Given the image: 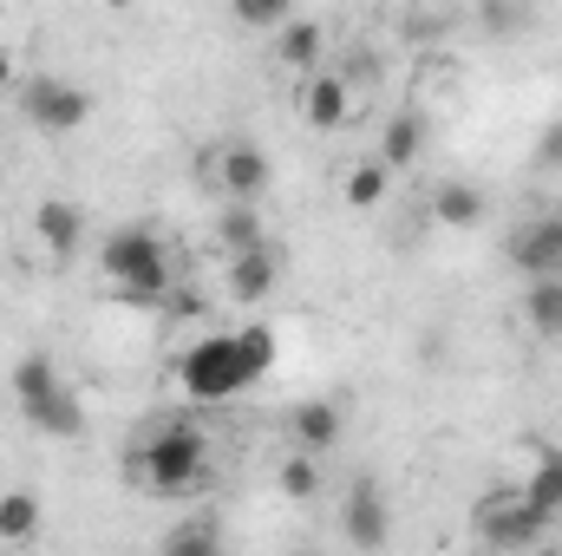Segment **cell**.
<instances>
[{"mask_svg":"<svg viewBox=\"0 0 562 556\" xmlns=\"http://www.w3.org/2000/svg\"><path fill=\"white\" fill-rule=\"evenodd\" d=\"M132 471H138L157 498H190V491L203 485V471H210V438H203L190 419H164V425L138 445Z\"/></svg>","mask_w":562,"mask_h":556,"instance_id":"1","label":"cell"},{"mask_svg":"<svg viewBox=\"0 0 562 556\" xmlns=\"http://www.w3.org/2000/svg\"><path fill=\"white\" fill-rule=\"evenodd\" d=\"M177 387H183L190 400H236V393L262 387V374H256L243 334H203V341L183 347V360H177Z\"/></svg>","mask_w":562,"mask_h":556,"instance_id":"2","label":"cell"},{"mask_svg":"<svg viewBox=\"0 0 562 556\" xmlns=\"http://www.w3.org/2000/svg\"><path fill=\"white\" fill-rule=\"evenodd\" d=\"M99 263H105V276L119 288V301H132V308H157L170 294V263H164V243L150 230H119L99 249Z\"/></svg>","mask_w":562,"mask_h":556,"instance_id":"3","label":"cell"},{"mask_svg":"<svg viewBox=\"0 0 562 556\" xmlns=\"http://www.w3.org/2000/svg\"><path fill=\"white\" fill-rule=\"evenodd\" d=\"M20 112H26L33 132H46V138H72V132L92 119V92L72 86V79L33 73V79H20Z\"/></svg>","mask_w":562,"mask_h":556,"instance_id":"4","label":"cell"},{"mask_svg":"<svg viewBox=\"0 0 562 556\" xmlns=\"http://www.w3.org/2000/svg\"><path fill=\"white\" fill-rule=\"evenodd\" d=\"M471 524H477V537H484L491 551H530V544H543V531H550V518L530 511L524 485H517V491H484L477 511H471Z\"/></svg>","mask_w":562,"mask_h":556,"instance_id":"5","label":"cell"},{"mask_svg":"<svg viewBox=\"0 0 562 556\" xmlns=\"http://www.w3.org/2000/svg\"><path fill=\"white\" fill-rule=\"evenodd\" d=\"M340 531H347L353 551H386V544H393V511H386V491H380L373 471H353V478H347Z\"/></svg>","mask_w":562,"mask_h":556,"instance_id":"6","label":"cell"},{"mask_svg":"<svg viewBox=\"0 0 562 556\" xmlns=\"http://www.w3.org/2000/svg\"><path fill=\"white\" fill-rule=\"evenodd\" d=\"M504 256L510 269L530 276H562V210H543V216H524L510 236H504Z\"/></svg>","mask_w":562,"mask_h":556,"instance_id":"7","label":"cell"},{"mask_svg":"<svg viewBox=\"0 0 562 556\" xmlns=\"http://www.w3.org/2000/svg\"><path fill=\"white\" fill-rule=\"evenodd\" d=\"M269 184H276V164H269L262 144H243V138L223 144V157H216V190H223L229 203H262Z\"/></svg>","mask_w":562,"mask_h":556,"instance_id":"8","label":"cell"},{"mask_svg":"<svg viewBox=\"0 0 562 556\" xmlns=\"http://www.w3.org/2000/svg\"><path fill=\"white\" fill-rule=\"evenodd\" d=\"M288 438L321 458V452H334V445L347 438V413H340L334 400H301V407L288 413Z\"/></svg>","mask_w":562,"mask_h":556,"instance_id":"9","label":"cell"},{"mask_svg":"<svg viewBox=\"0 0 562 556\" xmlns=\"http://www.w3.org/2000/svg\"><path fill=\"white\" fill-rule=\"evenodd\" d=\"M223 281H229V301H262V294L281 281L276 243H262V249H236L229 269H223Z\"/></svg>","mask_w":562,"mask_h":556,"instance_id":"10","label":"cell"},{"mask_svg":"<svg viewBox=\"0 0 562 556\" xmlns=\"http://www.w3.org/2000/svg\"><path fill=\"white\" fill-rule=\"evenodd\" d=\"M431 223H438V230H477V223H484V190L464 184V177H445V184L431 190Z\"/></svg>","mask_w":562,"mask_h":556,"instance_id":"11","label":"cell"},{"mask_svg":"<svg viewBox=\"0 0 562 556\" xmlns=\"http://www.w3.org/2000/svg\"><path fill=\"white\" fill-rule=\"evenodd\" d=\"M33 230H40V243H46L53 256H72V249H79V236H86V216H79V203L46 197V203L33 210Z\"/></svg>","mask_w":562,"mask_h":556,"instance_id":"12","label":"cell"},{"mask_svg":"<svg viewBox=\"0 0 562 556\" xmlns=\"http://www.w3.org/2000/svg\"><path fill=\"white\" fill-rule=\"evenodd\" d=\"M321 53H327V40H321V26L314 20H281L276 26V59L288 66V73H314L321 66Z\"/></svg>","mask_w":562,"mask_h":556,"instance_id":"13","label":"cell"},{"mask_svg":"<svg viewBox=\"0 0 562 556\" xmlns=\"http://www.w3.org/2000/svg\"><path fill=\"white\" fill-rule=\"evenodd\" d=\"M301 119H307L314 132H340V125H347V86L327 79V73H314V79L301 86Z\"/></svg>","mask_w":562,"mask_h":556,"instance_id":"14","label":"cell"},{"mask_svg":"<svg viewBox=\"0 0 562 556\" xmlns=\"http://www.w3.org/2000/svg\"><path fill=\"white\" fill-rule=\"evenodd\" d=\"M53 393H66L53 354H20V360H13V400H20V413H33V407L53 400Z\"/></svg>","mask_w":562,"mask_h":556,"instance_id":"15","label":"cell"},{"mask_svg":"<svg viewBox=\"0 0 562 556\" xmlns=\"http://www.w3.org/2000/svg\"><path fill=\"white\" fill-rule=\"evenodd\" d=\"M419 151H425V119L419 112H393V119H386V138H380V164L400 177V170L419 164Z\"/></svg>","mask_w":562,"mask_h":556,"instance_id":"16","label":"cell"},{"mask_svg":"<svg viewBox=\"0 0 562 556\" xmlns=\"http://www.w3.org/2000/svg\"><path fill=\"white\" fill-rule=\"evenodd\" d=\"M524 321L543 341H562V276H530V288H524Z\"/></svg>","mask_w":562,"mask_h":556,"instance_id":"17","label":"cell"},{"mask_svg":"<svg viewBox=\"0 0 562 556\" xmlns=\"http://www.w3.org/2000/svg\"><path fill=\"white\" fill-rule=\"evenodd\" d=\"M524 498H530V511L562 518V445H543L537 452V471L524 478Z\"/></svg>","mask_w":562,"mask_h":556,"instance_id":"18","label":"cell"},{"mask_svg":"<svg viewBox=\"0 0 562 556\" xmlns=\"http://www.w3.org/2000/svg\"><path fill=\"white\" fill-rule=\"evenodd\" d=\"M20 419H26L33 432H46V438H79V432H86V407L72 400V387L53 393V400H40L33 413H20Z\"/></svg>","mask_w":562,"mask_h":556,"instance_id":"19","label":"cell"},{"mask_svg":"<svg viewBox=\"0 0 562 556\" xmlns=\"http://www.w3.org/2000/svg\"><path fill=\"white\" fill-rule=\"evenodd\" d=\"M276 485H281V498H288V504H314V498H321V458L294 445V452L281 458Z\"/></svg>","mask_w":562,"mask_h":556,"instance_id":"20","label":"cell"},{"mask_svg":"<svg viewBox=\"0 0 562 556\" xmlns=\"http://www.w3.org/2000/svg\"><path fill=\"white\" fill-rule=\"evenodd\" d=\"M216 236H223V249H229V256H236V249H262V243H269V230H262L256 203H223Z\"/></svg>","mask_w":562,"mask_h":556,"instance_id":"21","label":"cell"},{"mask_svg":"<svg viewBox=\"0 0 562 556\" xmlns=\"http://www.w3.org/2000/svg\"><path fill=\"white\" fill-rule=\"evenodd\" d=\"M40 537V498L33 491H7L0 498V544H33Z\"/></svg>","mask_w":562,"mask_h":556,"instance_id":"22","label":"cell"},{"mask_svg":"<svg viewBox=\"0 0 562 556\" xmlns=\"http://www.w3.org/2000/svg\"><path fill=\"white\" fill-rule=\"evenodd\" d=\"M386 190H393V170H386L380 157H367V164L347 177V190H340V197H347L353 210H373V203H386Z\"/></svg>","mask_w":562,"mask_h":556,"instance_id":"23","label":"cell"},{"mask_svg":"<svg viewBox=\"0 0 562 556\" xmlns=\"http://www.w3.org/2000/svg\"><path fill=\"white\" fill-rule=\"evenodd\" d=\"M229 13L249 33H276L281 20H294V0H229Z\"/></svg>","mask_w":562,"mask_h":556,"instance_id":"24","label":"cell"},{"mask_svg":"<svg viewBox=\"0 0 562 556\" xmlns=\"http://www.w3.org/2000/svg\"><path fill=\"white\" fill-rule=\"evenodd\" d=\"M243 334V347H249V360H256V374L269 380L276 374V360H281V347H276V327H262V321H249V327H236Z\"/></svg>","mask_w":562,"mask_h":556,"instance_id":"25","label":"cell"},{"mask_svg":"<svg viewBox=\"0 0 562 556\" xmlns=\"http://www.w3.org/2000/svg\"><path fill=\"white\" fill-rule=\"evenodd\" d=\"M164 551L210 556V551H216V524H177V531H164Z\"/></svg>","mask_w":562,"mask_h":556,"instance_id":"26","label":"cell"},{"mask_svg":"<svg viewBox=\"0 0 562 556\" xmlns=\"http://www.w3.org/2000/svg\"><path fill=\"white\" fill-rule=\"evenodd\" d=\"M484 26H491V40H517L524 7H517V0H484Z\"/></svg>","mask_w":562,"mask_h":556,"instance_id":"27","label":"cell"},{"mask_svg":"<svg viewBox=\"0 0 562 556\" xmlns=\"http://www.w3.org/2000/svg\"><path fill=\"white\" fill-rule=\"evenodd\" d=\"M530 157H537V170H543V177H557V170H562V119H550V125L537 132V151H530Z\"/></svg>","mask_w":562,"mask_h":556,"instance_id":"28","label":"cell"},{"mask_svg":"<svg viewBox=\"0 0 562 556\" xmlns=\"http://www.w3.org/2000/svg\"><path fill=\"white\" fill-rule=\"evenodd\" d=\"M164 301H170L177 314H203V294H196V288H177V294H164Z\"/></svg>","mask_w":562,"mask_h":556,"instance_id":"29","label":"cell"},{"mask_svg":"<svg viewBox=\"0 0 562 556\" xmlns=\"http://www.w3.org/2000/svg\"><path fill=\"white\" fill-rule=\"evenodd\" d=\"M13 86H20V73H13V53L0 46V92H13Z\"/></svg>","mask_w":562,"mask_h":556,"instance_id":"30","label":"cell"}]
</instances>
